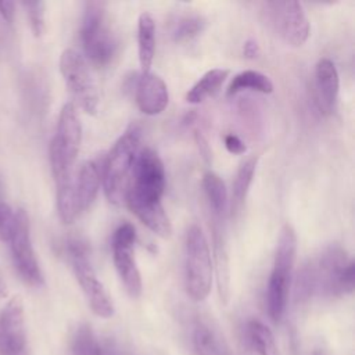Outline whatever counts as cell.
Wrapping results in <instances>:
<instances>
[{
    "instance_id": "10",
    "label": "cell",
    "mask_w": 355,
    "mask_h": 355,
    "mask_svg": "<svg viewBox=\"0 0 355 355\" xmlns=\"http://www.w3.org/2000/svg\"><path fill=\"white\" fill-rule=\"evenodd\" d=\"M136 229L132 223H121L112 233L111 248L115 270L130 298H137L141 294L143 283L140 270L135 258Z\"/></svg>"
},
{
    "instance_id": "18",
    "label": "cell",
    "mask_w": 355,
    "mask_h": 355,
    "mask_svg": "<svg viewBox=\"0 0 355 355\" xmlns=\"http://www.w3.org/2000/svg\"><path fill=\"white\" fill-rule=\"evenodd\" d=\"M194 355H229L219 333L205 320H197L191 333Z\"/></svg>"
},
{
    "instance_id": "12",
    "label": "cell",
    "mask_w": 355,
    "mask_h": 355,
    "mask_svg": "<svg viewBox=\"0 0 355 355\" xmlns=\"http://www.w3.org/2000/svg\"><path fill=\"white\" fill-rule=\"evenodd\" d=\"M266 8L270 24L287 44L301 47L308 40L311 25L300 1H272Z\"/></svg>"
},
{
    "instance_id": "1",
    "label": "cell",
    "mask_w": 355,
    "mask_h": 355,
    "mask_svg": "<svg viewBox=\"0 0 355 355\" xmlns=\"http://www.w3.org/2000/svg\"><path fill=\"white\" fill-rule=\"evenodd\" d=\"M165 186L166 175L159 155L151 148L140 150L123 202L143 225L164 239L172 234V223L161 201Z\"/></svg>"
},
{
    "instance_id": "28",
    "label": "cell",
    "mask_w": 355,
    "mask_h": 355,
    "mask_svg": "<svg viewBox=\"0 0 355 355\" xmlns=\"http://www.w3.org/2000/svg\"><path fill=\"white\" fill-rule=\"evenodd\" d=\"M14 225H15V212L7 202L0 201V241L3 243L10 241L14 230Z\"/></svg>"
},
{
    "instance_id": "27",
    "label": "cell",
    "mask_w": 355,
    "mask_h": 355,
    "mask_svg": "<svg viewBox=\"0 0 355 355\" xmlns=\"http://www.w3.org/2000/svg\"><path fill=\"white\" fill-rule=\"evenodd\" d=\"M24 7L26 8L33 35L36 37H40L46 31V22H44L46 4L43 1H28V3H24Z\"/></svg>"
},
{
    "instance_id": "29",
    "label": "cell",
    "mask_w": 355,
    "mask_h": 355,
    "mask_svg": "<svg viewBox=\"0 0 355 355\" xmlns=\"http://www.w3.org/2000/svg\"><path fill=\"white\" fill-rule=\"evenodd\" d=\"M225 141V147L226 150L230 153V154H236V155H240V154H244L247 151V147L244 144V141L234 133H227L223 139Z\"/></svg>"
},
{
    "instance_id": "20",
    "label": "cell",
    "mask_w": 355,
    "mask_h": 355,
    "mask_svg": "<svg viewBox=\"0 0 355 355\" xmlns=\"http://www.w3.org/2000/svg\"><path fill=\"white\" fill-rule=\"evenodd\" d=\"M257 162H258V157H250L240 164L236 172L234 180L232 184V201H230V208L233 215H237L244 205V201L250 191V186L254 179Z\"/></svg>"
},
{
    "instance_id": "23",
    "label": "cell",
    "mask_w": 355,
    "mask_h": 355,
    "mask_svg": "<svg viewBox=\"0 0 355 355\" xmlns=\"http://www.w3.org/2000/svg\"><path fill=\"white\" fill-rule=\"evenodd\" d=\"M201 186L211 211V216L225 218L227 207V190L223 180L216 173L208 171L202 176Z\"/></svg>"
},
{
    "instance_id": "19",
    "label": "cell",
    "mask_w": 355,
    "mask_h": 355,
    "mask_svg": "<svg viewBox=\"0 0 355 355\" xmlns=\"http://www.w3.org/2000/svg\"><path fill=\"white\" fill-rule=\"evenodd\" d=\"M137 50L141 73L150 72L155 54V22L150 12H141L137 21Z\"/></svg>"
},
{
    "instance_id": "4",
    "label": "cell",
    "mask_w": 355,
    "mask_h": 355,
    "mask_svg": "<svg viewBox=\"0 0 355 355\" xmlns=\"http://www.w3.org/2000/svg\"><path fill=\"white\" fill-rule=\"evenodd\" d=\"M295 255L297 236L294 229L287 223L280 230L266 286V311L273 323L282 320L287 308Z\"/></svg>"
},
{
    "instance_id": "34",
    "label": "cell",
    "mask_w": 355,
    "mask_h": 355,
    "mask_svg": "<svg viewBox=\"0 0 355 355\" xmlns=\"http://www.w3.org/2000/svg\"><path fill=\"white\" fill-rule=\"evenodd\" d=\"M103 354L104 355H123L119 349H115V348H105V349H103Z\"/></svg>"
},
{
    "instance_id": "31",
    "label": "cell",
    "mask_w": 355,
    "mask_h": 355,
    "mask_svg": "<svg viewBox=\"0 0 355 355\" xmlns=\"http://www.w3.org/2000/svg\"><path fill=\"white\" fill-rule=\"evenodd\" d=\"M0 17L7 24H12L15 18V4L12 1H0Z\"/></svg>"
},
{
    "instance_id": "3",
    "label": "cell",
    "mask_w": 355,
    "mask_h": 355,
    "mask_svg": "<svg viewBox=\"0 0 355 355\" xmlns=\"http://www.w3.org/2000/svg\"><path fill=\"white\" fill-rule=\"evenodd\" d=\"M140 126L130 123L107 154L101 178L105 197L114 205H121L125 201L132 171L140 151Z\"/></svg>"
},
{
    "instance_id": "2",
    "label": "cell",
    "mask_w": 355,
    "mask_h": 355,
    "mask_svg": "<svg viewBox=\"0 0 355 355\" xmlns=\"http://www.w3.org/2000/svg\"><path fill=\"white\" fill-rule=\"evenodd\" d=\"M297 284L302 295L351 294L355 286V263L343 247L331 244L301 269Z\"/></svg>"
},
{
    "instance_id": "17",
    "label": "cell",
    "mask_w": 355,
    "mask_h": 355,
    "mask_svg": "<svg viewBox=\"0 0 355 355\" xmlns=\"http://www.w3.org/2000/svg\"><path fill=\"white\" fill-rule=\"evenodd\" d=\"M101 182L100 168L96 161H85L72 176V191L79 215L94 201Z\"/></svg>"
},
{
    "instance_id": "6",
    "label": "cell",
    "mask_w": 355,
    "mask_h": 355,
    "mask_svg": "<svg viewBox=\"0 0 355 355\" xmlns=\"http://www.w3.org/2000/svg\"><path fill=\"white\" fill-rule=\"evenodd\" d=\"M212 258L207 237L198 225H191L186 233L184 245V288L196 301H204L212 287Z\"/></svg>"
},
{
    "instance_id": "21",
    "label": "cell",
    "mask_w": 355,
    "mask_h": 355,
    "mask_svg": "<svg viewBox=\"0 0 355 355\" xmlns=\"http://www.w3.org/2000/svg\"><path fill=\"white\" fill-rule=\"evenodd\" d=\"M245 90L269 94L273 92V83L265 73L254 69H245L233 76L226 89V94L236 96Z\"/></svg>"
},
{
    "instance_id": "15",
    "label": "cell",
    "mask_w": 355,
    "mask_h": 355,
    "mask_svg": "<svg viewBox=\"0 0 355 355\" xmlns=\"http://www.w3.org/2000/svg\"><path fill=\"white\" fill-rule=\"evenodd\" d=\"M223 219L225 218L212 216L211 227H212L216 287H218L220 302L226 305L230 298V263H229V250H227V240H226Z\"/></svg>"
},
{
    "instance_id": "16",
    "label": "cell",
    "mask_w": 355,
    "mask_h": 355,
    "mask_svg": "<svg viewBox=\"0 0 355 355\" xmlns=\"http://www.w3.org/2000/svg\"><path fill=\"white\" fill-rule=\"evenodd\" d=\"M340 89L338 71L329 58H320L315 68V97L322 114H331L337 104Z\"/></svg>"
},
{
    "instance_id": "30",
    "label": "cell",
    "mask_w": 355,
    "mask_h": 355,
    "mask_svg": "<svg viewBox=\"0 0 355 355\" xmlns=\"http://www.w3.org/2000/svg\"><path fill=\"white\" fill-rule=\"evenodd\" d=\"M243 55L248 60H255L259 57L261 54V47L258 44V42L255 39H247L244 43H243Z\"/></svg>"
},
{
    "instance_id": "8",
    "label": "cell",
    "mask_w": 355,
    "mask_h": 355,
    "mask_svg": "<svg viewBox=\"0 0 355 355\" xmlns=\"http://www.w3.org/2000/svg\"><path fill=\"white\" fill-rule=\"evenodd\" d=\"M67 258L72 266L75 277L87 300V304L94 315L103 319H108L114 315V302L108 295L105 287L98 280L90 259L85 241L76 237H71L65 244Z\"/></svg>"
},
{
    "instance_id": "32",
    "label": "cell",
    "mask_w": 355,
    "mask_h": 355,
    "mask_svg": "<svg viewBox=\"0 0 355 355\" xmlns=\"http://www.w3.org/2000/svg\"><path fill=\"white\" fill-rule=\"evenodd\" d=\"M196 137H197V143H198V147H200L201 153L204 154L202 157L208 159V158H209V147H208V144H207V140L204 139V136H202L200 132H196Z\"/></svg>"
},
{
    "instance_id": "11",
    "label": "cell",
    "mask_w": 355,
    "mask_h": 355,
    "mask_svg": "<svg viewBox=\"0 0 355 355\" xmlns=\"http://www.w3.org/2000/svg\"><path fill=\"white\" fill-rule=\"evenodd\" d=\"M10 243L12 262L22 282L32 287L43 286L44 277L32 245L31 223L25 209L15 212V225Z\"/></svg>"
},
{
    "instance_id": "26",
    "label": "cell",
    "mask_w": 355,
    "mask_h": 355,
    "mask_svg": "<svg viewBox=\"0 0 355 355\" xmlns=\"http://www.w3.org/2000/svg\"><path fill=\"white\" fill-rule=\"evenodd\" d=\"M205 26V19L201 15L189 14L179 17L172 28V39L176 43H186L198 36Z\"/></svg>"
},
{
    "instance_id": "7",
    "label": "cell",
    "mask_w": 355,
    "mask_h": 355,
    "mask_svg": "<svg viewBox=\"0 0 355 355\" xmlns=\"http://www.w3.org/2000/svg\"><path fill=\"white\" fill-rule=\"evenodd\" d=\"M80 43L85 55L96 67H105L114 58L118 44L104 3H86L80 25Z\"/></svg>"
},
{
    "instance_id": "13",
    "label": "cell",
    "mask_w": 355,
    "mask_h": 355,
    "mask_svg": "<svg viewBox=\"0 0 355 355\" xmlns=\"http://www.w3.org/2000/svg\"><path fill=\"white\" fill-rule=\"evenodd\" d=\"M25 348L24 301L21 295H14L0 311V355H21Z\"/></svg>"
},
{
    "instance_id": "5",
    "label": "cell",
    "mask_w": 355,
    "mask_h": 355,
    "mask_svg": "<svg viewBox=\"0 0 355 355\" xmlns=\"http://www.w3.org/2000/svg\"><path fill=\"white\" fill-rule=\"evenodd\" d=\"M80 141L82 125L76 107L73 103H67L60 111L57 129L49 147L50 165L55 184L72 178Z\"/></svg>"
},
{
    "instance_id": "22",
    "label": "cell",
    "mask_w": 355,
    "mask_h": 355,
    "mask_svg": "<svg viewBox=\"0 0 355 355\" xmlns=\"http://www.w3.org/2000/svg\"><path fill=\"white\" fill-rule=\"evenodd\" d=\"M229 76V69L214 68L207 71L187 92L186 101L190 104L202 103L219 90L225 79Z\"/></svg>"
},
{
    "instance_id": "9",
    "label": "cell",
    "mask_w": 355,
    "mask_h": 355,
    "mask_svg": "<svg viewBox=\"0 0 355 355\" xmlns=\"http://www.w3.org/2000/svg\"><path fill=\"white\" fill-rule=\"evenodd\" d=\"M60 71L73 100L85 112L94 115L98 108V92L85 58L67 49L60 57Z\"/></svg>"
},
{
    "instance_id": "25",
    "label": "cell",
    "mask_w": 355,
    "mask_h": 355,
    "mask_svg": "<svg viewBox=\"0 0 355 355\" xmlns=\"http://www.w3.org/2000/svg\"><path fill=\"white\" fill-rule=\"evenodd\" d=\"M71 355H104L93 329L83 323L76 327L69 344Z\"/></svg>"
},
{
    "instance_id": "33",
    "label": "cell",
    "mask_w": 355,
    "mask_h": 355,
    "mask_svg": "<svg viewBox=\"0 0 355 355\" xmlns=\"http://www.w3.org/2000/svg\"><path fill=\"white\" fill-rule=\"evenodd\" d=\"M7 295H8L7 282H6V279H4V273H3V270H1V268H0V300L7 298Z\"/></svg>"
},
{
    "instance_id": "14",
    "label": "cell",
    "mask_w": 355,
    "mask_h": 355,
    "mask_svg": "<svg viewBox=\"0 0 355 355\" xmlns=\"http://www.w3.org/2000/svg\"><path fill=\"white\" fill-rule=\"evenodd\" d=\"M136 104L146 115L161 114L169 103V92L164 79L153 72L141 73L136 83Z\"/></svg>"
},
{
    "instance_id": "24",
    "label": "cell",
    "mask_w": 355,
    "mask_h": 355,
    "mask_svg": "<svg viewBox=\"0 0 355 355\" xmlns=\"http://www.w3.org/2000/svg\"><path fill=\"white\" fill-rule=\"evenodd\" d=\"M247 340L258 355H280L273 331L261 320L251 319L245 326Z\"/></svg>"
}]
</instances>
